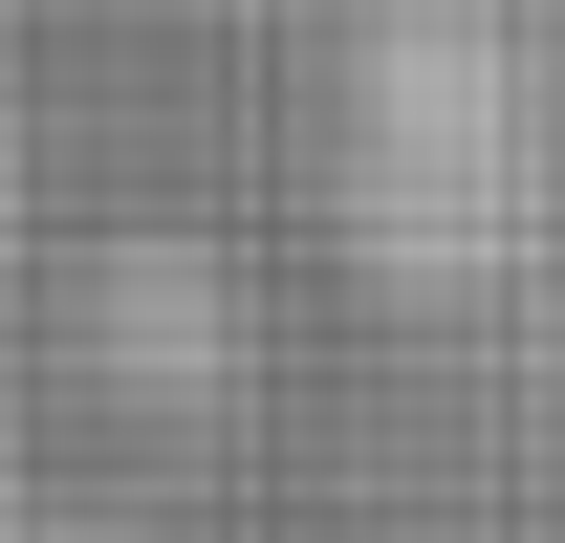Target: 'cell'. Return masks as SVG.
<instances>
[{
  "mask_svg": "<svg viewBox=\"0 0 565 543\" xmlns=\"http://www.w3.org/2000/svg\"><path fill=\"white\" fill-rule=\"evenodd\" d=\"M544 196H565L544 66L500 44L479 0H414V22L349 66V239L414 283V305H479V283L544 262Z\"/></svg>",
  "mask_w": 565,
  "mask_h": 543,
  "instance_id": "1",
  "label": "cell"
}]
</instances>
